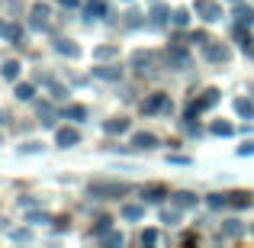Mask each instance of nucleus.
Returning <instances> with one entry per match:
<instances>
[{
  "label": "nucleus",
  "mask_w": 254,
  "mask_h": 248,
  "mask_svg": "<svg viewBox=\"0 0 254 248\" xmlns=\"http://www.w3.org/2000/svg\"><path fill=\"white\" fill-rule=\"evenodd\" d=\"M196 10L203 13V19H209V23H212V19H219V16H222L219 3H212V0H196Z\"/></svg>",
  "instance_id": "nucleus-1"
},
{
  "label": "nucleus",
  "mask_w": 254,
  "mask_h": 248,
  "mask_svg": "<svg viewBox=\"0 0 254 248\" xmlns=\"http://www.w3.org/2000/svg\"><path fill=\"white\" fill-rule=\"evenodd\" d=\"M55 142L58 145H77V142H81V132H77V129H58Z\"/></svg>",
  "instance_id": "nucleus-2"
},
{
  "label": "nucleus",
  "mask_w": 254,
  "mask_h": 248,
  "mask_svg": "<svg viewBox=\"0 0 254 248\" xmlns=\"http://www.w3.org/2000/svg\"><path fill=\"white\" fill-rule=\"evenodd\" d=\"M145 113H158V110H171V100L168 97H151V100H145V106H142Z\"/></svg>",
  "instance_id": "nucleus-3"
},
{
  "label": "nucleus",
  "mask_w": 254,
  "mask_h": 248,
  "mask_svg": "<svg viewBox=\"0 0 254 248\" xmlns=\"http://www.w3.org/2000/svg\"><path fill=\"white\" fill-rule=\"evenodd\" d=\"M216 100H219V93H216V90H206L203 97H199L196 103L190 106V113H199V110H206V106H212V103H216Z\"/></svg>",
  "instance_id": "nucleus-4"
},
{
  "label": "nucleus",
  "mask_w": 254,
  "mask_h": 248,
  "mask_svg": "<svg viewBox=\"0 0 254 248\" xmlns=\"http://www.w3.org/2000/svg\"><path fill=\"white\" fill-rule=\"evenodd\" d=\"M206 58H209V62H225V58H229V49H225V45H206Z\"/></svg>",
  "instance_id": "nucleus-5"
},
{
  "label": "nucleus",
  "mask_w": 254,
  "mask_h": 248,
  "mask_svg": "<svg viewBox=\"0 0 254 248\" xmlns=\"http://www.w3.org/2000/svg\"><path fill=\"white\" fill-rule=\"evenodd\" d=\"M45 16H49V6H45V3L32 6V26H36V29H42V26H45Z\"/></svg>",
  "instance_id": "nucleus-6"
},
{
  "label": "nucleus",
  "mask_w": 254,
  "mask_h": 248,
  "mask_svg": "<svg viewBox=\"0 0 254 248\" xmlns=\"http://www.w3.org/2000/svg\"><path fill=\"white\" fill-rule=\"evenodd\" d=\"M132 145H138V149H151V145H158V139L151 136V132H138V136H132Z\"/></svg>",
  "instance_id": "nucleus-7"
},
{
  "label": "nucleus",
  "mask_w": 254,
  "mask_h": 248,
  "mask_svg": "<svg viewBox=\"0 0 254 248\" xmlns=\"http://www.w3.org/2000/svg\"><path fill=\"white\" fill-rule=\"evenodd\" d=\"M235 113L245 116V119H251L254 116V103H251V100H235Z\"/></svg>",
  "instance_id": "nucleus-8"
},
{
  "label": "nucleus",
  "mask_w": 254,
  "mask_h": 248,
  "mask_svg": "<svg viewBox=\"0 0 254 248\" xmlns=\"http://www.w3.org/2000/svg\"><path fill=\"white\" fill-rule=\"evenodd\" d=\"M129 129V119H113V123H106V132L110 136H119V132Z\"/></svg>",
  "instance_id": "nucleus-9"
},
{
  "label": "nucleus",
  "mask_w": 254,
  "mask_h": 248,
  "mask_svg": "<svg viewBox=\"0 0 254 248\" xmlns=\"http://www.w3.org/2000/svg\"><path fill=\"white\" fill-rule=\"evenodd\" d=\"M193 203H196L193 193H177V197H174V206H177V210H190Z\"/></svg>",
  "instance_id": "nucleus-10"
},
{
  "label": "nucleus",
  "mask_w": 254,
  "mask_h": 248,
  "mask_svg": "<svg viewBox=\"0 0 254 248\" xmlns=\"http://www.w3.org/2000/svg\"><path fill=\"white\" fill-rule=\"evenodd\" d=\"M235 16H238V26H251V23H254V13L248 10V6H238Z\"/></svg>",
  "instance_id": "nucleus-11"
},
{
  "label": "nucleus",
  "mask_w": 254,
  "mask_h": 248,
  "mask_svg": "<svg viewBox=\"0 0 254 248\" xmlns=\"http://www.w3.org/2000/svg\"><path fill=\"white\" fill-rule=\"evenodd\" d=\"M55 49L62 52V55H77V45H71L68 39H58V42H55Z\"/></svg>",
  "instance_id": "nucleus-12"
},
{
  "label": "nucleus",
  "mask_w": 254,
  "mask_h": 248,
  "mask_svg": "<svg viewBox=\"0 0 254 248\" xmlns=\"http://www.w3.org/2000/svg\"><path fill=\"white\" fill-rule=\"evenodd\" d=\"M161 197H164V187H148V190H145V200H148V203H158Z\"/></svg>",
  "instance_id": "nucleus-13"
},
{
  "label": "nucleus",
  "mask_w": 254,
  "mask_h": 248,
  "mask_svg": "<svg viewBox=\"0 0 254 248\" xmlns=\"http://www.w3.org/2000/svg\"><path fill=\"white\" fill-rule=\"evenodd\" d=\"M93 193H126L123 184H106V187H93Z\"/></svg>",
  "instance_id": "nucleus-14"
},
{
  "label": "nucleus",
  "mask_w": 254,
  "mask_h": 248,
  "mask_svg": "<svg viewBox=\"0 0 254 248\" xmlns=\"http://www.w3.org/2000/svg\"><path fill=\"white\" fill-rule=\"evenodd\" d=\"M16 75H19V65H16V62H6V65H3V78H6V81H13Z\"/></svg>",
  "instance_id": "nucleus-15"
},
{
  "label": "nucleus",
  "mask_w": 254,
  "mask_h": 248,
  "mask_svg": "<svg viewBox=\"0 0 254 248\" xmlns=\"http://www.w3.org/2000/svg\"><path fill=\"white\" fill-rule=\"evenodd\" d=\"M32 93H36V90H32V84H19L16 87V97L19 100H32Z\"/></svg>",
  "instance_id": "nucleus-16"
},
{
  "label": "nucleus",
  "mask_w": 254,
  "mask_h": 248,
  "mask_svg": "<svg viewBox=\"0 0 254 248\" xmlns=\"http://www.w3.org/2000/svg\"><path fill=\"white\" fill-rule=\"evenodd\" d=\"M222 232H225V236H242V226L232 219V223H225V226H222Z\"/></svg>",
  "instance_id": "nucleus-17"
},
{
  "label": "nucleus",
  "mask_w": 254,
  "mask_h": 248,
  "mask_svg": "<svg viewBox=\"0 0 254 248\" xmlns=\"http://www.w3.org/2000/svg\"><path fill=\"white\" fill-rule=\"evenodd\" d=\"M123 216H126V219H142V206H126Z\"/></svg>",
  "instance_id": "nucleus-18"
},
{
  "label": "nucleus",
  "mask_w": 254,
  "mask_h": 248,
  "mask_svg": "<svg viewBox=\"0 0 254 248\" xmlns=\"http://www.w3.org/2000/svg\"><path fill=\"white\" fill-rule=\"evenodd\" d=\"M174 23H177V26H187V23H190V10H177V13H174Z\"/></svg>",
  "instance_id": "nucleus-19"
},
{
  "label": "nucleus",
  "mask_w": 254,
  "mask_h": 248,
  "mask_svg": "<svg viewBox=\"0 0 254 248\" xmlns=\"http://www.w3.org/2000/svg\"><path fill=\"white\" fill-rule=\"evenodd\" d=\"M212 132L216 136H232V126L229 123H212Z\"/></svg>",
  "instance_id": "nucleus-20"
},
{
  "label": "nucleus",
  "mask_w": 254,
  "mask_h": 248,
  "mask_svg": "<svg viewBox=\"0 0 254 248\" xmlns=\"http://www.w3.org/2000/svg\"><path fill=\"white\" fill-rule=\"evenodd\" d=\"M68 116H71V119H84L87 110H84V106H68Z\"/></svg>",
  "instance_id": "nucleus-21"
},
{
  "label": "nucleus",
  "mask_w": 254,
  "mask_h": 248,
  "mask_svg": "<svg viewBox=\"0 0 254 248\" xmlns=\"http://www.w3.org/2000/svg\"><path fill=\"white\" fill-rule=\"evenodd\" d=\"M52 97H58V100H64V97H68V90H64V87H62V84H52Z\"/></svg>",
  "instance_id": "nucleus-22"
},
{
  "label": "nucleus",
  "mask_w": 254,
  "mask_h": 248,
  "mask_svg": "<svg viewBox=\"0 0 254 248\" xmlns=\"http://www.w3.org/2000/svg\"><path fill=\"white\" fill-rule=\"evenodd\" d=\"M142 242H145V245H155V242H158V232H155V229H148V232L142 236Z\"/></svg>",
  "instance_id": "nucleus-23"
},
{
  "label": "nucleus",
  "mask_w": 254,
  "mask_h": 248,
  "mask_svg": "<svg viewBox=\"0 0 254 248\" xmlns=\"http://www.w3.org/2000/svg\"><path fill=\"white\" fill-rule=\"evenodd\" d=\"M232 203H235V206H248V203H251V200H248V197H245V193H238V197H232Z\"/></svg>",
  "instance_id": "nucleus-24"
},
{
  "label": "nucleus",
  "mask_w": 254,
  "mask_h": 248,
  "mask_svg": "<svg viewBox=\"0 0 254 248\" xmlns=\"http://www.w3.org/2000/svg\"><path fill=\"white\" fill-rule=\"evenodd\" d=\"M155 19H158V23H164V19H168V10H164V6H158V10H155Z\"/></svg>",
  "instance_id": "nucleus-25"
},
{
  "label": "nucleus",
  "mask_w": 254,
  "mask_h": 248,
  "mask_svg": "<svg viewBox=\"0 0 254 248\" xmlns=\"http://www.w3.org/2000/svg\"><path fill=\"white\" fill-rule=\"evenodd\" d=\"M97 75H100V78H119V71H113V68H110V71H106V68H100Z\"/></svg>",
  "instance_id": "nucleus-26"
},
{
  "label": "nucleus",
  "mask_w": 254,
  "mask_h": 248,
  "mask_svg": "<svg viewBox=\"0 0 254 248\" xmlns=\"http://www.w3.org/2000/svg\"><path fill=\"white\" fill-rule=\"evenodd\" d=\"M245 52H248V55L254 58V39H248V42H245Z\"/></svg>",
  "instance_id": "nucleus-27"
},
{
  "label": "nucleus",
  "mask_w": 254,
  "mask_h": 248,
  "mask_svg": "<svg viewBox=\"0 0 254 248\" xmlns=\"http://www.w3.org/2000/svg\"><path fill=\"white\" fill-rule=\"evenodd\" d=\"M62 3H64V6H74V3H77V0H62Z\"/></svg>",
  "instance_id": "nucleus-28"
},
{
  "label": "nucleus",
  "mask_w": 254,
  "mask_h": 248,
  "mask_svg": "<svg viewBox=\"0 0 254 248\" xmlns=\"http://www.w3.org/2000/svg\"><path fill=\"white\" fill-rule=\"evenodd\" d=\"M232 3H238V0H232Z\"/></svg>",
  "instance_id": "nucleus-29"
}]
</instances>
